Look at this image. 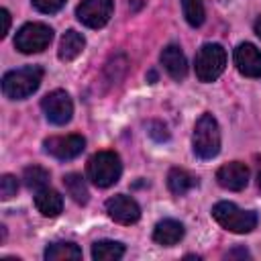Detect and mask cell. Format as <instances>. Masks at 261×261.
<instances>
[{
  "instance_id": "6da1fadb",
  "label": "cell",
  "mask_w": 261,
  "mask_h": 261,
  "mask_svg": "<svg viewBox=\"0 0 261 261\" xmlns=\"http://www.w3.org/2000/svg\"><path fill=\"white\" fill-rule=\"evenodd\" d=\"M43 82L41 65H24L20 69H12L2 77V92L10 100H24L39 90Z\"/></svg>"
},
{
  "instance_id": "7a4b0ae2",
  "label": "cell",
  "mask_w": 261,
  "mask_h": 261,
  "mask_svg": "<svg viewBox=\"0 0 261 261\" xmlns=\"http://www.w3.org/2000/svg\"><path fill=\"white\" fill-rule=\"evenodd\" d=\"M194 153L200 159H212L220 151V126L212 114H202L196 120L194 135H192Z\"/></svg>"
},
{
  "instance_id": "3957f363",
  "label": "cell",
  "mask_w": 261,
  "mask_h": 261,
  "mask_svg": "<svg viewBox=\"0 0 261 261\" xmlns=\"http://www.w3.org/2000/svg\"><path fill=\"white\" fill-rule=\"evenodd\" d=\"M122 173L120 157L114 151H98L88 159V177L98 188H110Z\"/></svg>"
},
{
  "instance_id": "277c9868",
  "label": "cell",
  "mask_w": 261,
  "mask_h": 261,
  "mask_svg": "<svg viewBox=\"0 0 261 261\" xmlns=\"http://www.w3.org/2000/svg\"><path fill=\"white\" fill-rule=\"evenodd\" d=\"M212 218L226 230L237 234H247L257 226V214L243 210L232 202H218L212 208Z\"/></svg>"
},
{
  "instance_id": "5b68a950",
  "label": "cell",
  "mask_w": 261,
  "mask_h": 261,
  "mask_svg": "<svg viewBox=\"0 0 261 261\" xmlns=\"http://www.w3.org/2000/svg\"><path fill=\"white\" fill-rule=\"evenodd\" d=\"M226 67V51L218 43H204L196 53V77L210 84L220 77Z\"/></svg>"
},
{
  "instance_id": "8992f818",
  "label": "cell",
  "mask_w": 261,
  "mask_h": 261,
  "mask_svg": "<svg viewBox=\"0 0 261 261\" xmlns=\"http://www.w3.org/2000/svg\"><path fill=\"white\" fill-rule=\"evenodd\" d=\"M51 39H53L51 27H47L43 22H27L18 29V33L14 37V47L24 55L41 53L49 47Z\"/></svg>"
},
{
  "instance_id": "52a82bcc",
  "label": "cell",
  "mask_w": 261,
  "mask_h": 261,
  "mask_svg": "<svg viewBox=\"0 0 261 261\" xmlns=\"http://www.w3.org/2000/svg\"><path fill=\"white\" fill-rule=\"evenodd\" d=\"M41 108H43V114L45 118L51 122V124H67L71 120V114H73V102L69 98L67 92L63 90H53L49 92L43 100H41Z\"/></svg>"
},
{
  "instance_id": "ba28073f",
  "label": "cell",
  "mask_w": 261,
  "mask_h": 261,
  "mask_svg": "<svg viewBox=\"0 0 261 261\" xmlns=\"http://www.w3.org/2000/svg\"><path fill=\"white\" fill-rule=\"evenodd\" d=\"M112 8V0H82L75 10V16L82 24L90 29H102L110 20Z\"/></svg>"
},
{
  "instance_id": "9c48e42d",
  "label": "cell",
  "mask_w": 261,
  "mask_h": 261,
  "mask_svg": "<svg viewBox=\"0 0 261 261\" xmlns=\"http://www.w3.org/2000/svg\"><path fill=\"white\" fill-rule=\"evenodd\" d=\"M45 151L49 155H53L55 159L61 161H69L73 157H77L84 147H86V139L82 135H59V137H49L43 143Z\"/></svg>"
},
{
  "instance_id": "30bf717a",
  "label": "cell",
  "mask_w": 261,
  "mask_h": 261,
  "mask_svg": "<svg viewBox=\"0 0 261 261\" xmlns=\"http://www.w3.org/2000/svg\"><path fill=\"white\" fill-rule=\"evenodd\" d=\"M106 214L118 224H135L141 218V208L130 196L118 194L106 200Z\"/></svg>"
},
{
  "instance_id": "8fae6325",
  "label": "cell",
  "mask_w": 261,
  "mask_h": 261,
  "mask_svg": "<svg viewBox=\"0 0 261 261\" xmlns=\"http://www.w3.org/2000/svg\"><path fill=\"white\" fill-rule=\"evenodd\" d=\"M216 181L230 192H241L249 181V167L241 161H230L216 171Z\"/></svg>"
},
{
  "instance_id": "7c38bea8",
  "label": "cell",
  "mask_w": 261,
  "mask_h": 261,
  "mask_svg": "<svg viewBox=\"0 0 261 261\" xmlns=\"http://www.w3.org/2000/svg\"><path fill=\"white\" fill-rule=\"evenodd\" d=\"M234 65L247 77H261V51L251 43H241L234 49Z\"/></svg>"
},
{
  "instance_id": "4fadbf2b",
  "label": "cell",
  "mask_w": 261,
  "mask_h": 261,
  "mask_svg": "<svg viewBox=\"0 0 261 261\" xmlns=\"http://www.w3.org/2000/svg\"><path fill=\"white\" fill-rule=\"evenodd\" d=\"M161 65L165 67L169 77L175 82H181L188 75V61H186L181 47H177V45H167L161 51Z\"/></svg>"
},
{
  "instance_id": "5bb4252c",
  "label": "cell",
  "mask_w": 261,
  "mask_h": 261,
  "mask_svg": "<svg viewBox=\"0 0 261 261\" xmlns=\"http://www.w3.org/2000/svg\"><path fill=\"white\" fill-rule=\"evenodd\" d=\"M181 239H184V224L173 218H165V220L157 222L153 228V241L163 247H173Z\"/></svg>"
},
{
  "instance_id": "9a60e30c",
  "label": "cell",
  "mask_w": 261,
  "mask_h": 261,
  "mask_svg": "<svg viewBox=\"0 0 261 261\" xmlns=\"http://www.w3.org/2000/svg\"><path fill=\"white\" fill-rule=\"evenodd\" d=\"M35 206L43 216H59L63 210V198L59 196V192H55L53 188H43L35 194Z\"/></svg>"
},
{
  "instance_id": "2e32d148",
  "label": "cell",
  "mask_w": 261,
  "mask_h": 261,
  "mask_svg": "<svg viewBox=\"0 0 261 261\" xmlns=\"http://www.w3.org/2000/svg\"><path fill=\"white\" fill-rule=\"evenodd\" d=\"M84 47H86L84 35L77 33V31H73V29H69V31L61 37V41H59V51H57V55H59L61 61H73V59L84 51Z\"/></svg>"
},
{
  "instance_id": "e0dca14e",
  "label": "cell",
  "mask_w": 261,
  "mask_h": 261,
  "mask_svg": "<svg viewBox=\"0 0 261 261\" xmlns=\"http://www.w3.org/2000/svg\"><path fill=\"white\" fill-rule=\"evenodd\" d=\"M47 261H77L82 259V249L71 241H57L45 249Z\"/></svg>"
},
{
  "instance_id": "ac0fdd59",
  "label": "cell",
  "mask_w": 261,
  "mask_h": 261,
  "mask_svg": "<svg viewBox=\"0 0 261 261\" xmlns=\"http://www.w3.org/2000/svg\"><path fill=\"white\" fill-rule=\"evenodd\" d=\"M196 184H198V179H196L190 171H186V169H181V167H171L169 173H167V188H169V192H171L173 196H184V194H188Z\"/></svg>"
},
{
  "instance_id": "d6986e66",
  "label": "cell",
  "mask_w": 261,
  "mask_h": 261,
  "mask_svg": "<svg viewBox=\"0 0 261 261\" xmlns=\"http://www.w3.org/2000/svg\"><path fill=\"white\" fill-rule=\"evenodd\" d=\"M124 255V245L118 241H96L92 245V259L94 261H118Z\"/></svg>"
},
{
  "instance_id": "ffe728a7",
  "label": "cell",
  "mask_w": 261,
  "mask_h": 261,
  "mask_svg": "<svg viewBox=\"0 0 261 261\" xmlns=\"http://www.w3.org/2000/svg\"><path fill=\"white\" fill-rule=\"evenodd\" d=\"M63 186H65L67 196H69L75 204H82V206L88 204L90 192H88L86 179H84L80 173H67V175H63Z\"/></svg>"
},
{
  "instance_id": "44dd1931",
  "label": "cell",
  "mask_w": 261,
  "mask_h": 261,
  "mask_svg": "<svg viewBox=\"0 0 261 261\" xmlns=\"http://www.w3.org/2000/svg\"><path fill=\"white\" fill-rule=\"evenodd\" d=\"M22 181H24V186L29 190L39 192V190L47 188V184H49V171L43 169V167H39V165H29L22 171Z\"/></svg>"
},
{
  "instance_id": "7402d4cb",
  "label": "cell",
  "mask_w": 261,
  "mask_h": 261,
  "mask_svg": "<svg viewBox=\"0 0 261 261\" xmlns=\"http://www.w3.org/2000/svg\"><path fill=\"white\" fill-rule=\"evenodd\" d=\"M181 8H184V16L188 20V24L192 27H200L204 22V4L202 0H181Z\"/></svg>"
},
{
  "instance_id": "603a6c76",
  "label": "cell",
  "mask_w": 261,
  "mask_h": 261,
  "mask_svg": "<svg viewBox=\"0 0 261 261\" xmlns=\"http://www.w3.org/2000/svg\"><path fill=\"white\" fill-rule=\"evenodd\" d=\"M16 192H18V179L10 173H4L0 179V198L10 200L12 196H16Z\"/></svg>"
},
{
  "instance_id": "cb8c5ba5",
  "label": "cell",
  "mask_w": 261,
  "mask_h": 261,
  "mask_svg": "<svg viewBox=\"0 0 261 261\" xmlns=\"http://www.w3.org/2000/svg\"><path fill=\"white\" fill-rule=\"evenodd\" d=\"M31 2L39 12H45V14H53V12L61 10L65 4V0H31Z\"/></svg>"
},
{
  "instance_id": "d4e9b609",
  "label": "cell",
  "mask_w": 261,
  "mask_h": 261,
  "mask_svg": "<svg viewBox=\"0 0 261 261\" xmlns=\"http://www.w3.org/2000/svg\"><path fill=\"white\" fill-rule=\"evenodd\" d=\"M151 130H149V135L155 139V141H167L169 139V133H167V128L161 124V122H151V126H149Z\"/></svg>"
},
{
  "instance_id": "484cf974",
  "label": "cell",
  "mask_w": 261,
  "mask_h": 261,
  "mask_svg": "<svg viewBox=\"0 0 261 261\" xmlns=\"http://www.w3.org/2000/svg\"><path fill=\"white\" fill-rule=\"evenodd\" d=\"M0 18H2V31H0V37L4 39L8 35V29H10V14L6 8H0Z\"/></svg>"
},
{
  "instance_id": "4316f807",
  "label": "cell",
  "mask_w": 261,
  "mask_h": 261,
  "mask_svg": "<svg viewBox=\"0 0 261 261\" xmlns=\"http://www.w3.org/2000/svg\"><path fill=\"white\" fill-rule=\"evenodd\" d=\"M226 257H249V251L247 249H237V251H230Z\"/></svg>"
},
{
  "instance_id": "83f0119b",
  "label": "cell",
  "mask_w": 261,
  "mask_h": 261,
  "mask_svg": "<svg viewBox=\"0 0 261 261\" xmlns=\"http://www.w3.org/2000/svg\"><path fill=\"white\" fill-rule=\"evenodd\" d=\"M255 33H257V37L261 39V18L255 20Z\"/></svg>"
},
{
  "instance_id": "f1b7e54d",
  "label": "cell",
  "mask_w": 261,
  "mask_h": 261,
  "mask_svg": "<svg viewBox=\"0 0 261 261\" xmlns=\"http://www.w3.org/2000/svg\"><path fill=\"white\" fill-rule=\"evenodd\" d=\"M257 186L261 188V169H259V173H257Z\"/></svg>"
}]
</instances>
